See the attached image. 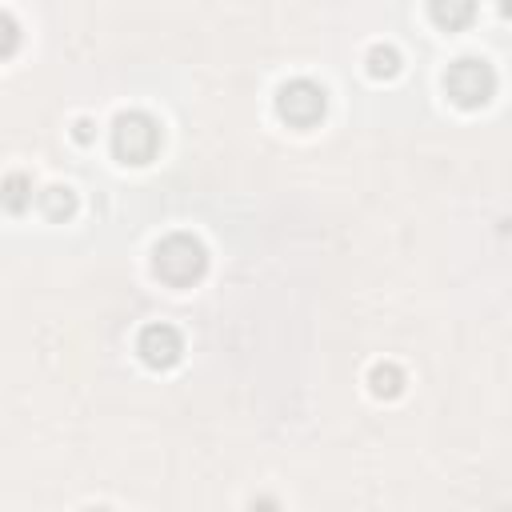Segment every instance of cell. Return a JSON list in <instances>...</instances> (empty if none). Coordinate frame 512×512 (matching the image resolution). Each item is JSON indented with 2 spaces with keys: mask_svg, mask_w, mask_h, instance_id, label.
<instances>
[{
  "mask_svg": "<svg viewBox=\"0 0 512 512\" xmlns=\"http://www.w3.org/2000/svg\"><path fill=\"white\" fill-rule=\"evenodd\" d=\"M16 44H20V28H16V20H12L8 12H0V56H8Z\"/></svg>",
  "mask_w": 512,
  "mask_h": 512,
  "instance_id": "11",
  "label": "cell"
},
{
  "mask_svg": "<svg viewBox=\"0 0 512 512\" xmlns=\"http://www.w3.org/2000/svg\"><path fill=\"white\" fill-rule=\"evenodd\" d=\"M152 268H156V276H160L164 284L184 288V284H192V280L204 276V268H208V252H204V244H200L196 236H188V232H172V236H164V240L156 244V252H152Z\"/></svg>",
  "mask_w": 512,
  "mask_h": 512,
  "instance_id": "1",
  "label": "cell"
},
{
  "mask_svg": "<svg viewBox=\"0 0 512 512\" xmlns=\"http://www.w3.org/2000/svg\"><path fill=\"white\" fill-rule=\"evenodd\" d=\"M324 104H328V100H324V88H320L316 80H304V76L280 84V92H276V112H280L288 124H296V128L316 124V120L324 116Z\"/></svg>",
  "mask_w": 512,
  "mask_h": 512,
  "instance_id": "4",
  "label": "cell"
},
{
  "mask_svg": "<svg viewBox=\"0 0 512 512\" xmlns=\"http://www.w3.org/2000/svg\"><path fill=\"white\" fill-rule=\"evenodd\" d=\"M28 204H32V180H28L24 172L4 176V180H0V208H8V212H24Z\"/></svg>",
  "mask_w": 512,
  "mask_h": 512,
  "instance_id": "6",
  "label": "cell"
},
{
  "mask_svg": "<svg viewBox=\"0 0 512 512\" xmlns=\"http://www.w3.org/2000/svg\"><path fill=\"white\" fill-rule=\"evenodd\" d=\"M160 148V124L148 112H120L112 120V152L124 164H148Z\"/></svg>",
  "mask_w": 512,
  "mask_h": 512,
  "instance_id": "2",
  "label": "cell"
},
{
  "mask_svg": "<svg viewBox=\"0 0 512 512\" xmlns=\"http://www.w3.org/2000/svg\"><path fill=\"white\" fill-rule=\"evenodd\" d=\"M36 200H40V212H44L48 220H64V216L76 212V196H72V188H60V184L44 188Z\"/></svg>",
  "mask_w": 512,
  "mask_h": 512,
  "instance_id": "7",
  "label": "cell"
},
{
  "mask_svg": "<svg viewBox=\"0 0 512 512\" xmlns=\"http://www.w3.org/2000/svg\"><path fill=\"white\" fill-rule=\"evenodd\" d=\"M368 72H372V76H396V72H400V56H396V48H388V44H372V48H368Z\"/></svg>",
  "mask_w": 512,
  "mask_h": 512,
  "instance_id": "8",
  "label": "cell"
},
{
  "mask_svg": "<svg viewBox=\"0 0 512 512\" xmlns=\"http://www.w3.org/2000/svg\"><path fill=\"white\" fill-rule=\"evenodd\" d=\"M444 88L460 108H480L496 92V72L476 56H460L456 64H448Z\"/></svg>",
  "mask_w": 512,
  "mask_h": 512,
  "instance_id": "3",
  "label": "cell"
},
{
  "mask_svg": "<svg viewBox=\"0 0 512 512\" xmlns=\"http://www.w3.org/2000/svg\"><path fill=\"white\" fill-rule=\"evenodd\" d=\"M432 20H436V24L456 28V24L472 20V4H432Z\"/></svg>",
  "mask_w": 512,
  "mask_h": 512,
  "instance_id": "10",
  "label": "cell"
},
{
  "mask_svg": "<svg viewBox=\"0 0 512 512\" xmlns=\"http://www.w3.org/2000/svg\"><path fill=\"white\" fill-rule=\"evenodd\" d=\"M368 380H372V392H376V396H396L400 384H404V376H400L396 364H376Z\"/></svg>",
  "mask_w": 512,
  "mask_h": 512,
  "instance_id": "9",
  "label": "cell"
},
{
  "mask_svg": "<svg viewBox=\"0 0 512 512\" xmlns=\"http://www.w3.org/2000/svg\"><path fill=\"white\" fill-rule=\"evenodd\" d=\"M88 128H92V124H88V120H80V124H76V136H80V140H88V136H92Z\"/></svg>",
  "mask_w": 512,
  "mask_h": 512,
  "instance_id": "12",
  "label": "cell"
},
{
  "mask_svg": "<svg viewBox=\"0 0 512 512\" xmlns=\"http://www.w3.org/2000/svg\"><path fill=\"white\" fill-rule=\"evenodd\" d=\"M136 352H140V360L148 368H172L180 360V352H184V340H180V332L172 324H148L140 332V340H136Z\"/></svg>",
  "mask_w": 512,
  "mask_h": 512,
  "instance_id": "5",
  "label": "cell"
}]
</instances>
